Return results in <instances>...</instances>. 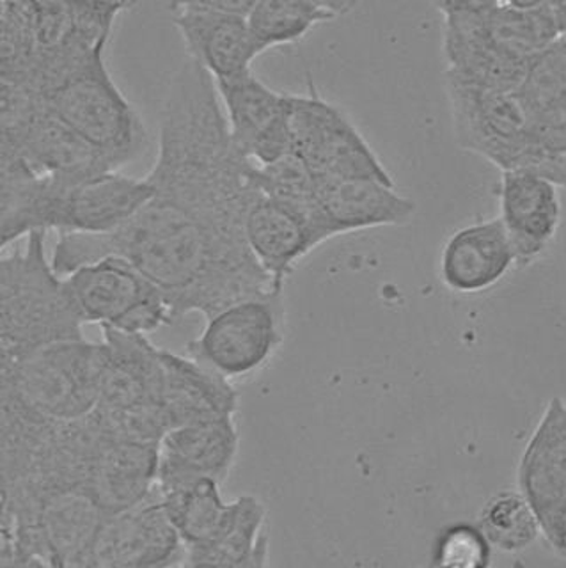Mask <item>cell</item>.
<instances>
[{"instance_id":"obj_1","label":"cell","mask_w":566,"mask_h":568,"mask_svg":"<svg viewBox=\"0 0 566 568\" xmlns=\"http://www.w3.org/2000/svg\"><path fill=\"white\" fill-rule=\"evenodd\" d=\"M146 180L153 195L123 226L59 236L50 257L55 274L123 257L164 295L174 322L280 290L245 240V219L262 195L260 168L235 146L215 82L192 59L169 84Z\"/></svg>"},{"instance_id":"obj_2","label":"cell","mask_w":566,"mask_h":568,"mask_svg":"<svg viewBox=\"0 0 566 568\" xmlns=\"http://www.w3.org/2000/svg\"><path fill=\"white\" fill-rule=\"evenodd\" d=\"M559 38L545 4H503L488 13L444 17L446 71L474 84L517 91L533 59Z\"/></svg>"},{"instance_id":"obj_3","label":"cell","mask_w":566,"mask_h":568,"mask_svg":"<svg viewBox=\"0 0 566 568\" xmlns=\"http://www.w3.org/2000/svg\"><path fill=\"white\" fill-rule=\"evenodd\" d=\"M44 235L34 231L22 247L0 256V377L38 346L84 336L50 263Z\"/></svg>"},{"instance_id":"obj_4","label":"cell","mask_w":566,"mask_h":568,"mask_svg":"<svg viewBox=\"0 0 566 568\" xmlns=\"http://www.w3.org/2000/svg\"><path fill=\"white\" fill-rule=\"evenodd\" d=\"M453 132L462 150L506 171H533L563 186L562 173L533 126L517 91L446 75Z\"/></svg>"},{"instance_id":"obj_5","label":"cell","mask_w":566,"mask_h":568,"mask_svg":"<svg viewBox=\"0 0 566 568\" xmlns=\"http://www.w3.org/2000/svg\"><path fill=\"white\" fill-rule=\"evenodd\" d=\"M100 389L93 417L121 439L160 444L169 432L162 410L160 348L142 334L102 327Z\"/></svg>"},{"instance_id":"obj_6","label":"cell","mask_w":566,"mask_h":568,"mask_svg":"<svg viewBox=\"0 0 566 568\" xmlns=\"http://www.w3.org/2000/svg\"><path fill=\"white\" fill-rule=\"evenodd\" d=\"M43 105L107 156L114 169L138 160L146 150L144 121L112 79L105 52L59 82L43 98Z\"/></svg>"},{"instance_id":"obj_7","label":"cell","mask_w":566,"mask_h":568,"mask_svg":"<svg viewBox=\"0 0 566 568\" xmlns=\"http://www.w3.org/2000/svg\"><path fill=\"white\" fill-rule=\"evenodd\" d=\"M100 364L102 345L85 336L47 343L13 364L0 393L50 422H77L97 405Z\"/></svg>"},{"instance_id":"obj_8","label":"cell","mask_w":566,"mask_h":568,"mask_svg":"<svg viewBox=\"0 0 566 568\" xmlns=\"http://www.w3.org/2000/svg\"><path fill=\"white\" fill-rule=\"evenodd\" d=\"M62 286L82 325L146 336L174 324L164 295L123 257L80 265L62 277Z\"/></svg>"},{"instance_id":"obj_9","label":"cell","mask_w":566,"mask_h":568,"mask_svg":"<svg viewBox=\"0 0 566 568\" xmlns=\"http://www.w3.org/2000/svg\"><path fill=\"white\" fill-rule=\"evenodd\" d=\"M186 354L228 381L245 378L269 364L284 343V290L242 298L209 316Z\"/></svg>"},{"instance_id":"obj_10","label":"cell","mask_w":566,"mask_h":568,"mask_svg":"<svg viewBox=\"0 0 566 568\" xmlns=\"http://www.w3.org/2000/svg\"><path fill=\"white\" fill-rule=\"evenodd\" d=\"M290 139L293 153L316 178H358L394 185L348 114L313 89L290 94Z\"/></svg>"},{"instance_id":"obj_11","label":"cell","mask_w":566,"mask_h":568,"mask_svg":"<svg viewBox=\"0 0 566 568\" xmlns=\"http://www.w3.org/2000/svg\"><path fill=\"white\" fill-rule=\"evenodd\" d=\"M151 195L153 186L146 178L139 180L118 171L80 182L43 176L38 227L61 235H105L129 222Z\"/></svg>"},{"instance_id":"obj_12","label":"cell","mask_w":566,"mask_h":568,"mask_svg":"<svg viewBox=\"0 0 566 568\" xmlns=\"http://www.w3.org/2000/svg\"><path fill=\"white\" fill-rule=\"evenodd\" d=\"M182 538L159 496L105 515L73 568H169L180 564Z\"/></svg>"},{"instance_id":"obj_13","label":"cell","mask_w":566,"mask_h":568,"mask_svg":"<svg viewBox=\"0 0 566 568\" xmlns=\"http://www.w3.org/2000/svg\"><path fill=\"white\" fill-rule=\"evenodd\" d=\"M517 481L542 537L566 556V399L553 398L545 407L518 464Z\"/></svg>"},{"instance_id":"obj_14","label":"cell","mask_w":566,"mask_h":568,"mask_svg":"<svg viewBox=\"0 0 566 568\" xmlns=\"http://www.w3.org/2000/svg\"><path fill=\"white\" fill-rule=\"evenodd\" d=\"M231 139L257 168L292 151L290 94L269 88L249 71L239 79L215 82Z\"/></svg>"},{"instance_id":"obj_15","label":"cell","mask_w":566,"mask_h":568,"mask_svg":"<svg viewBox=\"0 0 566 568\" xmlns=\"http://www.w3.org/2000/svg\"><path fill=\"white\" fill-rule=\"evenodd\" d=\"M100 430L82 494L105 515L130 510L155 496L159 444L121 439L102 425Z\"/></svg>"},{"instance_id":"obj_16","label":"cell","mask_w":566,"mask_h":568,"mask_svg":"<svg viewBox=\"0 0 566 568\" xmlns=\"http://www.w3.org/2000/svg\"><path fill=\"white\" fill-rule=\"evenodd\" d=\"M235 417L178 426L159 444L156 494L171 493L201 479L222 484L239 455Z\"/></svg>"},{"instance_id":"obj_17","label":"cell","mask_w":566,"mask_h":568,"mask_svg":"<svg viewBox=\"0 0 566 568\" xmlns=\"http://www.w3.org/2000/svg\"><path fill=\"white\" fill-rule=\"evenodd\" d=\"M558 183L533 171L501 174L499 215L518 268L538 262L562 226L563 206Z\"/></svg>"},{"instance_id":"obj_18","label":"cell","mask_w":566,"mask_h":568,"mask_svg":"<svg viewBox=\"0 0 566 568\" xmlns=\"http://www.w3.org/2000/svg\"><path fill=\"white\" fill-rule=\"evenodd\" d=\"M320 224L327 240L352 231L403 226L416 215V203L396 185L358 178H316Z\"/></svg>"},{"instance_id":"obj_19","label":"cell","mask_w":566,"mask_h":568,"mask_svg":"<svg viewBox=\"0 0 566 568\" xmlns=\"http://www.w3.org/2000/svg\"><path fill=\"white\" fill-rule=\"evenodd\" d=\"M514 266V248L499 217L456 230L444 242L438 257V275L444 286L462 295L494 288Z\"/></svg>"},{"instance_id":"obj_20","label":"cell","mask_w":566,"mask_h":568,"mask_svg":"<svg viewBox=\"0 0 566 568\" xmlns=\"http://www.w3.org/2000/svg\"><path fill=\"white\" fill-rule=\"evenodd\" d=\"M174 26L182 34L189 58L198 62L213 82L245 75L260 55L244 14L218 11H178Z\"/></svg>"},{"instance_id":"obj_21","label":"cell","mask_w":566,"mask_h":568,"mask_svg":"<svg viewBox=\"0 0 566 568\" xmlns=\"http://www.w3.org/2000/svg\"><path fill=\"white\" fill-rule=\"evenodd\" d=\"M162 361V410L169 430L191 423L235 417L239 390L228 378L203 364L160 348Z\"/></svg>"},{"instance_id":"obj_22","label":"cell","mask_w":566,"mask_h":568,"mask_svg":"<svg viewBox=\"0 0 566 568\" xmlns=\"http://www.w3.org/2000/svg\"><path fill=\"white\" fill-rule=\"evenodd\" d=\"M245 240L257 265L280 290H284V281L295 266L320 245L310 224L295 210L263 192L245 219Z\"/></svg>"},{"instance_id":"obj_23","label":"cell","mask_w":566,"mask_h":568,"mask_svg":"<svg viewBox=\"0 0 566 568\" xmlns=\"http://www.w3.org/2000/svg\"><path fill=\"white\" fill-rule=\"evenodd\" d=\"M20 153L41 176L80 182L118 171L97 148L77 135L47 109L26 133Z\"/></svg>"},{"instance_id":"obj_24","label":"cell","mask_w":566,"mask_h":568,"mask_svg":"<svg viewBox=\"0 0 566 568\" xmlns=\"http://www.w3.org/2000/svg\"><path fill=\"white\" fill-rule=\"evenodd\" d=\"M245 18L262 53L281 44L296 43L314 27L334 20L314 0H256Z\"/></svg>"},{"instance_id":"obj_25","label":"cell","mask_w":566,"mask_h":568,"mask_svg":"<svg viewBox=\"0 0 566 568\" xmlns=\"http://www.w3.org/2000/svg\"><path fill=\"white\" fill-rule=\"evenodd\" d=\"M492 549L523 552L542 537L540 524L532 505L518 490L494 494L479 511L478 524Z\"/></svg>"},{"instance_id":"obj_26","label":"cell","mask_w":566,"mask_h":568,"mask_svg":"<svg viewBox=\"0 0 566 568\" xmlns=\"http://www.w3.org/2000/svg\"><path fill=\"white\" fill-rule=\"evenodd\" d=\"M319 180L307 165L290 151L272 164L260 168V189L272 200L295 210L313 230L320 245L327 242L320 224L319 203H316Z\"/></svg>"},{"instance_id":"obj_27","label":"cell","mask_w":566,"mask_h":568,"mask_svg":"<svg viewBox=\"0 0 566 568\" xmlns=\"http://www.w3.org/2000/svg\"><path fill=\"white\" fill-rule=\"evenodd\" d=\"M36 52V0H0V77L18 80Z\"/></svg>"},{"instance_id":"obj_28","label":"cell","mask_w":566,"mask_h":568,"mask_svg":"<svg viewBox=\"0 0 566 568\" xmlns=\"http://www.w3.org/2000/svg\"><path fill=\"white\" fill-rule=\"evenodd\" d=\"M492 547L474 524H453L435 546V568H491Z\"/></svg>"},{"instance_id":"obj_29","label":"cell","mask_w":566,"mask_h":568,"mask_svg":"<svg viewBox=\"0 0 566 568\" xmlns=\"http://www.w3.org/2000/svg\"><path fill=\"white\" fill-rule=\"evenodd\" d=\"M256 0H168L169 9L178 11H218V13L247 14Z\"/></svg>"},{"instance_id":"obj_30","label":"cell","mask_w":566,"mask_h":568,"mask_svg":"<svg viewBox=\"0 0 566 568\" xmlns=\"http://www.w3.org/2000/svg\"><path fill=\"white\" fill-rule=\"evenodd\" d=\"M64 2L73 8L82 9L85 13L102 18L112 26L121 13L139 4V0H64Z\"/></svg>"},{"instance_id":"obj_31","label":"cell","mask_w":566,"mask_h":568,"mask_svg":"<svg viewBox=\"0 0 566 568\" xmlns=\"http://www.w3.org/2000/svg\"><path fill=\"white\" fill-rule=\"evenodd\" d=\"M506 4L505 0H437L443 17L488 13L492 9Z\"/></svg>"},{"instance_id":"obj_32","label":"cell","mask_w":566,"mask_h":568,"mask_svg":"<svg viewBox=\"0 0 566 568\" xmlns=\"http://www.w3.org/2000/svg\"><path fill=\"white\" fill-rule=\"evenodd\" d=\"M269 559V540L262 544V547L254 552L253 556H249L244 561L239 564L224 565V567H180V568H266V561Z\"/></svg>"},{"instance_id":"obj_33","label":"cell","mask_w":566,"mask_h":568,"mask_svg":"<svg viewBox=\"0 0 566 568\" xmlns=\"http://www.w3.org/2000/svg\"><path fill=\"white\" fill-rule=\"evenodd\" d=\"M505 2L515 8H538V6H544L547 0H505Z\"/></svg>"},{"instance_id":"obj_34","label":"cell","mask_w":566,"mask_h":568,"mask_svg":"<svg viewBox=\"0 0 566 568\" xmlns=\"http://www.w3.org/2000/svg\"><path fill=\"white\" fill-rule=\"evenodd\" d=\"M565 38H566V36H565Z\"/></svg>"}]
</instances>
